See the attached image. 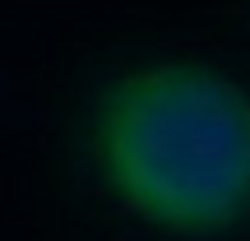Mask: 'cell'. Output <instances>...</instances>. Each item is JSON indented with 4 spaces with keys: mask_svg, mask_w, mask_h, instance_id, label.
Returning a JSON list of instances; mask_svg holds the SVG:
<instances>
[{
    "mask_svg": "<svg viewBox=\"0 0 250 241\" xmlns=\"http://www.w3.org/2000/svg\"><path fill=\"white\" fill-rule=\"evenodd\" d=\"M236 19H241V23H246V28H250V9H241V14H236Z\"/></svg>",
    "mask_w": 250,
    "mask_h": 241,
    "instance_id": "7a4b0ae2",
    "label": "cell"
},
{
    "mask_svg": "<svg viewBox=\"0 0 250 241\" xmlns=\"http://www.w3.org/2000/svg\"><path fill=\"white\" fill-rule=\"evenodd\" d=\"M93 190L162 241L250 227V88L199 56H139L93 79L79 111Z\"/></svg>",
    "mask_w": 250,
    "mask_h": 241,
    "instance_id": "6da1fadb",
    "label": "cell"
}]
</instances>
